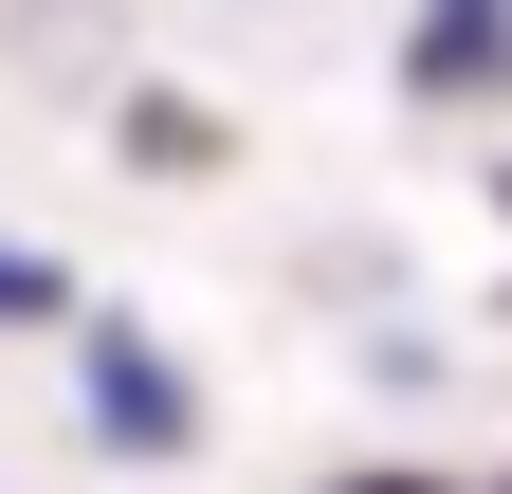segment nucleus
<instances>
[{
    "label": "nucleus",
    "mask_w": 512,
    "mask_h": 494,
    "mask_svg": "<svg viewBox=\"0 0 512 494\" xmlns=\"http://www.w3.org/2000/svg\"><path fill=\"white\" fill-rule=\"evenodd\" d=\"M348 494H439V476H348Z\"/></svg>",
    "instance_id": "4"
},
{
    "label": "nucleus",
    "mask_w": 512,
    "mask_h": 494,
    "mask_svg": "<svg viewBox=\"0 0 512 494\" xmlns=\"http://www.w3.org/2000/svg\"><path fill=\"white\" fill-rule=\"evenodd\" d=\"M74 366H92V403H110V440H128V458H165V440H183V366H165L147 330H74Z\"/></svg>",
    "instance_id": "2"
},
{
    "label": "nucleus",
    "mask_w": 512,
    "mask_h": 494,
    "mask_svg": "<svg viewBox=\"0 0 512 494\" xmlns=\"http://www.w3.org/2000/svg\"><path fill=\"white\" fill-rule=\"evenodd\" d=\"M494 494H512V476H494Z\"/></svg>",
    "instance_id": "5"
},
{
    "label": "nucleus",
    "mask_w": 512,
    "mask_h": 494,
    "mask_svg": "<svg viewBox=\"0 0 512 494\" xmlns=\"http://www.w3.org/2000/svg\"><path fill=\"white\" fill-rule=\"evenodd\" d=\"M0 312H19V330H37V312H55V275H37V257H0Z\"/></svg>",
    "instance_id": "3"
},
{
    "label": "nucleus",
    "mask_w": 512,
    "mask_h": 494,
    "mask_svg": "<svg viewBox=\"0 0 512 494\" xmlns=\"http://www.w3.org/2000/svg\"><path fill=\"white\" fill-rule=\"evenodd\" d=\"M403 92H421V110H476V92H512V0H421Z\"/></svg>",
    "instance_id": "1"
}]
</instances>
